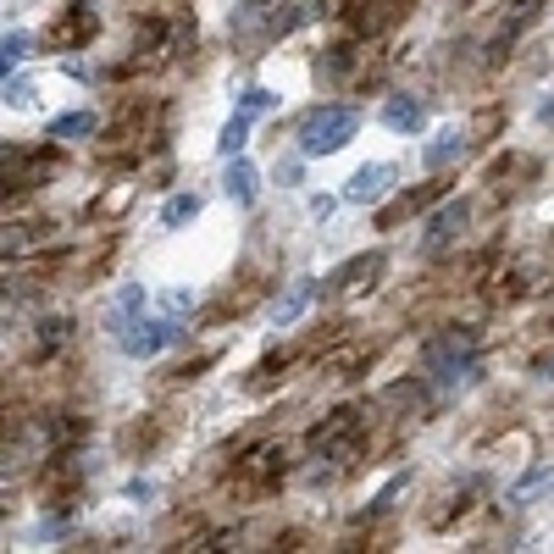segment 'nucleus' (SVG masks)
<instances>
[{
	"label": "nucleus",
	"mask_w": 554,
	"mask_h": 554,
	"mask_svg": "<svg viewBox=\"0 0 554 554\" xmlns=\"http://www.w3.org/2000/svg\"><path fill=\"white\" fill-rule=\"evenodd\" d=\"M355 128H361V111L355 106L311 111V117L300 122V156H333V150H344L355 139Z\"/></svg>",
	"instance_id": "obj_1"
},
{
	"label": "nucleus",
	"mask_w": 554,
	"mask_h": 554,
	"mask_svg": "<svg viewBox=\"0 0 554 554\" xmlns=\"http://www.w3.org/2000/svg\"><path fill=\"white\" fill-rule=\"evenodd\" d=\"M361 427H366V416L355 405H338L333 416H322V422L305 433V444L316 449V455H333V460H350L355 455V444H361Z\"/></svg>",
	"instance_id": "obj_2"
},
{
	"label": "nucleus",
	"mask_w": 554,
	"mask_h": 554,
	"mask_svg": "<svg viewBox=\"0 0 554 554\" xmlns=\"http://www.w3.org/2000/svg\"><path fill=\"white\" fill-rule=\"evenodd\" d=\"M283 466H289V460H283V449L277 444H255L250 455H239V466H233V477H228V488L233 494H272L277 482H283Z\"/></svg>",
	"instance_id": "obj_3"
},
{
	"label": "nucleus",
	"mask_w": 554,
	"mask_h": 554,
	"mask_svg": "<svg viewBox=\"0 0 554 554\" xmlns=\"http://www.w3.org/2000/svg\"><path fill=\"white\" fill-rule=\"evenodd\" d=\"M471 350H477V344H471V333H455V327H449V333H438L433 344H427V372L438 377V383H460V377L471 372Z\"/></svg>",
	"instance_id": "obj_4"
},
{
	"label": "nucleus",
	"mask_w": 554,
	"mask_h": 554,
	"mask_svg": "<svg viewBox=\"0 0 554 554\" xmlns=\"http://www.w3.org/2000/svg\"><path fill=\"white\" fill-rule=\"evenodd\" d=\"M95 34H100V12H95V6H84V0L67 6V12H56V23H50V45H56V50H84Z\"/></svg>",
	"instance_id": "obj_5"
},
{
	"label": "nucleus",
	"mask_w": 554,
	"mask_h": 554,
	"mask_svg": "<svg viewBox=\"0 0 554 554\" xmlns=\"http://www.w3.org/2000/svg\"><path fill=\"white\" fill-rule=\"evenodd\" d=\"M56 167H61V150H50V145L28 150V156H23V150H6V189L23 194V189H34V183H45Z\"/></svg>",
	"instance_id": "obj_6"
},
{
	"label": "nucleus",
	"mask_w": 554,
	"mask_h": 554,
	"mask_svg": "<svg viewBox=\"0 0 554 554\" xmlns=\"http://www.w3.org/2000/svg\"><path fill=\"white\" fill-rule=\"evenodd\" d=\"M172 338H178L172 322H145V316H139V322L122 327V350L128 355H156V350H167Z\"/></svg>",
	"instance_id": "obj_7"
},
{
	"label": "nucleus",
	"mask_w": 554,
	"mask_h": 554,
	"mask_svg": "<svg viewBox=\"0 0 554 554\" xmlns=\"http://www.w3.org/2000/svg\"><path fill=\"white\" fill-rule=\"evenodd\" d=\"M399 12H405V0H361V6H355V34L361 39L388 34V28L399 23Z\"/></svg>",
	"instance_id": "obj_8"
},
{
	"label": "nucleus",
	"mask_w": 554,
	"mask_h": 554,
	"mask_svg": "<svg viewBox=\"0 0 554 554\" xmlns=\"http://www.w3.org/2000/svg\"><path fill=\"white\" fill-rule=\"evenodd\" d=\"M383 250H372V255H355V261H344L333 277H327V294H344V289H361V283H372L377 272H383Z\"/></svg>",
	"instance_id": "obj_9"
},
{
	"label": "nucleus",
	"mask_w": 554,
	"mask_h": 554,
	"mask_svg": "<svg viewBox=\"0 0 554 554\" xmlns=\"http://www.w3.org/2000/svg\"><path fill=\"white\" fill-rule=\"evenodd\" d=\"M394 183V167H383V161H372V167H361L350 183H344V200H355V205H372L377 194Z\"/></svg>",
	"instance_id": "obj_10"
},
{
	"label": "nucleus",
	"mask_w": 554,
	"mask_h": 554,
	"mask_svg": "<svg viewBox=\"0 0 554 554\" xmlns=\"http://www.w3.org/2000/svg\"><path fill=\"white\" fill-rule=\"evenodd\" d=\"M222 189H228V200L255 205V194H261V172H255V161L228 156V178H222Z\"/></svg>",
	"instance_id": "obj_11"
},
{
	"label": "nucleus",
	"mask_w": 554,
	"mask_h": 554,
	"mask_svg": "<svg viewBox=\"0 0 554 554\" xmlns=\"http://www.w3.org/2000/svg\"><path fill=\"white\" fill-rule=\"evenodd\" d=\"M460 228H466V200L444 205V211H438V217L427 222V255H438V250H444V244L455 239Z\"/></svg>",
	"instance_id": "obj_12"
},
{
	"label": "nucleus",
	"mask_w": 554,
	"mask_h": 554,
	"mask_svg": "<svg viewBox=\"0 0 554 554\" xmlns=\"http://www.w3.org/2000/svg\"><path fill=\"white\" fill-rule=\"evenodd\" d=\"M383 122H388L394 133H416V128L427 122V106H422V100H410V95H394V100L383 106Z\"/></svg>",
	"instance_id": "obj_13"
},
{
	"label": "nucleus",
	"mask_w": 554,
	"mask_h": 554,
	"mask_svg": "<svg viewBox=\"0 0 554 554\" xmlns=\"http://www.w3.org/2000/svg\"><path fill=\"white\" fill-rule=\"evenodd\" d=\"M460 150H466V133H455V128H444V133H438V139H433V150H427V167H449V161H455L460 156Z\"/></svg>",
	"instance_id": "obj_14"
},
{
	"label": "nucleus",
	"mask_w": 554,
	"mask_h": 554,
	"mask_svg": "<svg viewBox=\"0 0 554 554\" xmlns=\"http://www.w3.org/2000/svg\"><path fill=\"white\" fill-rule=\"evenodd\" d=\"M84 133H95V111H67L50 122V139H84Z\"/></svg>",
	"instance_id": "obj_15"
},
{
	"label": "nucleus",
	"mask_w": 554,
	"mask_h": 554,
	"mask_svg": "<svg viewBox=\"0 0 554 554\" xmlns=\"http://www.w3.org/2000/svg\"><path fill=\"white\" fill-rule=\"evenodd\" d=\"M311 294H316V283H311V277H300V283H294V289L283 294V305H277V322H294V316H300L305 305H311Z\"/></svg>",
	"instance_id": "obj_16"
},
{
	"label": "nucleus",
	"mask_w": 554,
	"mask_h": 554,
	"mask_svg": "<svg viewBox=\"0 0 554 554\" xmlns=\"http://www.w3.org/2000/svg\"><path fill=\"white\" fill-rule=\"evenodd\" d=\"M200 217V194H178V200H167V211H161V222L167 228H183V222Z\"/></svg>",
	"instance_id": "obj_17"
},
{
	"label": "nucleus",
	"mask_w": 554,
	"mask_h": 554,
	"mask_svg": "<svg viewBox=\"0 0 554 554\" xmlns=\"http://www.w3.org/2000/svg\"><path fill=\"white\" fill-rule=\"evenodd\" d=\"M244 133H250V111H239V117H228V128H222V156H244Z\"/></svg>",
	"instance_id": "obj_18"
},
{
	"label": "nucleus",
	"mask_w": 554,
	"mask_h": 554,
	"mask_svg": "<svg viewBox=\"0 0 554 554\" xmlns=\"http://www.w3.org/2000/svg\"><path fill=\"white\" fill-rule=\"evenodd\" d=\"M289 361H294L289 350H283V355H266V361H261V372L250 377V388H266V383H272V377H283V372H289Z\"/></svg>",
	"instance_id": "obj_19"
},
{
	"label": "nucleus",
	"mask_w": 554,
	"mask_h": 554,
	"mask_svg": "<svg viewBox=\"0 0 554 554\" xmlns=\"http://www.w3.org/2000/svg\"><path fill=\"white\" fill-rule=\"evenodd\" d=\"M23 50H28L23 34H6V45H0V56H6V78H12V67L23 61Z\"/></svg>",
	"instance_id": "obj_20"
},
{
	"label": "nucleus",
	"mask_w": 554,
	"mask_h": 554,
	"mask_svg": "<svg viewBox=\"0 0 554 554\" xmlns=\"http://www.w3.org/2000/svg\"><path fill=\"white\" fill-rule=\"evenodd\" d=\"M67 333H73V327L61 322V316H56V322H45V327H39V350H50V344H61V338H67Z\"/></svg>",
	"instance_id": "obj_21"
},
{
	"label": "nucleus",
	"mask_w": 554,
	"mask_h": 554,
	"mask_svg": "<svg viewBox=\"0 0 554 554\" xmlns=\"http://www.w3.org/2000/svg\"><path fill=\"white\" fill-rule=\"evenodd\" d=\"M266 106H272V95H266V89H244V106H239V111H250V117H261Z\"/></svg>",
	"instance_id": "obj_22"
},
{
	"label": "nucleus",
	"mask_w": 554,
	"mask_h": 554,
	"mask_svg": "<svg viewBox=\"0 0 554 554\" xmlns=\"http://www.w3.org/2000/svg\"><path fill=\"white\" fill-rule=\"evenodd\" d=\"M543 372H549V377H554V361H543Z\"/></svg>",
	"instance_id": "obj_23"
}]
</instances>
